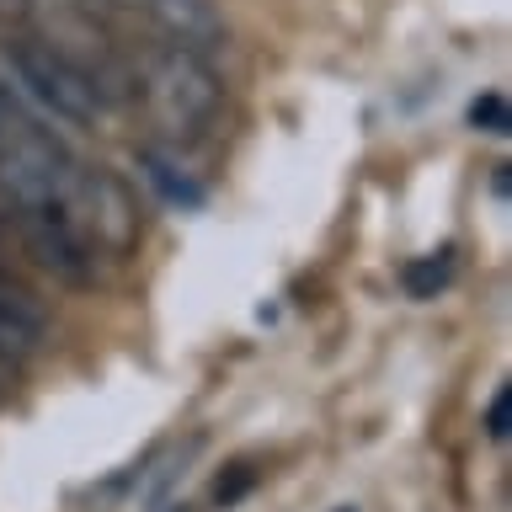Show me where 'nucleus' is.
<instances>
[{
  "mask_svg": "<svg viewBox=\"0 0 512 512\" xmlns=\"http://www.w3.org/2000/svg\"><path fill=\"white\" fill-rule=\"evenodd\" d=\"M0 70H6L11 96L27 112H43V118L70 128L102 123L107 86L54 38H6L0 43Z\"/></svg>",
  "mask_w": 512,
  "mask_h": 512,
  "instance_id": "1",
  "label": "nucleus"
},
{
  "mask_svg": "<svg viewBox=\"0 0 512 512\" xmlns=\"http://www.w3.org/2000/svg\"><path fill=\"white\" fill-rule=\"evenodd\" d=\"M139 91H144V107H150L155 128L171 144L203 139L219 123V107H224V86L208 54H192L182 43H160L139 59Z\"/></svg>",
  "mask_w": 512,
  "mask_h": 512,
  "instance_id": "2",
  "label": "nucleus"
},
{
  "mask_svg": "<svg viewBox=\"0 0 512 512\" xmlns=\"http://www.w3.org/2000/svg\"><path fill=\"white\" fill-rule=\"evenodd\" d=\"M70 171V150L6 91V107H0V198L11 208H59Z\"/></svg>",
  "mask_w": 512,
  "mask_h": 512,
  "instance_id": "3",
  "label": "nucleus"
},
{
  "mask_svg": "<svg viewBox=\"0 0 512 512\" xmlns=\"http://www.w3.org/2000/svg\"><path fill=\"white\" fill-rule=\"evenodd\" d=\"M59 214L80 230L91 251H112L123 256L128 246L139 240V203L134 192H128L112 171L102 166H80L70 171V182H64V198H59Z\"/></svg>",
  "mask_w": 512,
  "mask_h": 512,
  "instance_id": "4",
  "label": "nucleus"
},
{
  "mask_svg": "<svg viewBox=\"0 0 512 512\" xmlns=\"http://www.w3.org/2000/svg\"><path fill=\"white\" fill-rule=\"evenodd\" d=\"M16 214V235H22L27 256L38 262L43 272H54L64 283H86L91 267H96V251L80 240V230L59 208H11Z\"/></svg>",
  "mask_w": 512,
  "mask_h": 512,
  "instance_id": "5",
  "label": "nucleus"
},
{
  "mask_svg": "<svg viewBox=\"0 0 512 512\" xmlns=\"http://www.w3.org/2000/svg\"><path fill=\"white\" fill-rule=\"evenodd\" d=\"M144 11L155 16L166 43H182L192 54H219L224 38H230L219 0H144Z\"/></svg>",
  "mask_w": 512,
  "mask_h": 512,
  "instance_id": "6",
  "label": "nucleus"
},
{
  "mask_svg": "<svg viewBox=\"0 0 512 512\" xmlns=\"http://www.w3.org/2000/svg\"><path fill=\"white\" fill-rule=\"evenodd\" d=\"M43 342H48V315H43V304L32 299L6 267H0V363L38 358Z\"/></svg>",
  "mask_w": 512,
  "mask_h": 512,
  "instance_id": "7",
  "label": "nucleus"
},
{
  "mask_svg": "<svg viewBox=\"0 0 512 512\" xmlns=\"http://www.w3.org/2000/svg\"><path fill=\"white\" fill-rule=\"evenodd\" d=\"M192 454H198V438L160 448V454H155V459H150V464H144V470L134 475V486H128V512H150L155 502H166V496H171V486L187 475Z\"/></svg>",
  "mask_w": 512,
  "mask_h": 512,
  "instance_id": "8",
  "label": "nucleus"
},
{
  "mask_svg": "<svg viewBox=\"0 0 512 512\" xmlns=\"http://www.w3.org/2000/svg\"><path fill=\"white\" fill-rule=\"evenodd\" d=\"M139 171H144V182L150 187H160V198L166 203H182V208H192V203H203V187L192 182V176L176 166L171 155H160V150H139Z\"/></svg>",
  "mask_w": 512,
  "mask_h": 512,
  "instance_id": "9",
  "label": "nucleus"
},
{
  "mask_svg": "<svg viewBox=\"0 0 512 512\" xmlns=\"http://www.w3.org/2000/svg\"><path fill=\"white\" fill-rule=\"evenodd\" d=\"M443 283H448V256H422V262L406 267V288L416 299H432Z\"/></svg>",
  "mask_w": 512,
  "mask_h": 512,
  "instance_id": "10",
  "label": "nucleus"
},
{
  "mask_svg": "<svg viewBox=\"0 0 512 512\" xmlns=\"http://www.w3.org/2000/svg\"><path fill=\"white\" fill-rule=\"evenodd\" d=\"M470 123H475V128H486V134H507V128H512L507 96H502V91H486L480 102H470Z\"/></svg>",
  "mask_w": 512,
  "mask_h": 512,
  "instance_id": "11",
  "label": "nucleus"
},
{
  "mask_svg": "<svg viewBox=\"0 0 512 512\" xmlns=\"http://www.w3.org/2000/svg\"><path fill=\"white\" fill-rule=\"evenodd\" d=\"M486 432H491V438H507V432H512V390H496L491 411H486Z\"/></svg>",
  "mask_w": 512,
  "mask_h": 512,
  "instance_id": "12",
  "label": "nucleus"
},
{
  "mask_svg": "<svg viewBox=\"0 0 512 512\" xmlns=\"http://www.w3.org/2000/svg\"><path fill=\"white\" fill-rule=\"evenodd\" d=\"M11 22H27V6H22V0H0V27H11Z\"/></svg>",
  "mask_w": 512,
  "mask_h": 512,
  "instance_id": "13",
  "label": "nucleus"
},
{
  "mask_svg": "<svg viewBox=\"0 0 512 512\" xmlns=\"http://www.w3.org/2000/svg\"><path fill=\"white\" fill-rule=\"evenodd\" d=\"M22 6H27V16H38V6H48V0H22Z\"/></svg>",
  "mask_w": 512,
  "mask_h": 512,
  "instance_id": "14",
  "label": "nucleus"
},
{
  "mask_svg": "<svg viewBox=\"0 0 512 512\" xmlns=\"http://www.w3.org/2000/svg\"><path fill=\"white\" fill-rule=\"evenodd\" d=\"M6 368H11V363H0V390H6Z\"/></svg>",
  "mask_w": 512,
  "mask_h": 512,
  "instance_id": "15",
  "label": "nucleus"
},
{
  "mask_svg": "<svg viewBox=\"0 0 512 512\" xmlns=\"http://www.w3.org/2000/svg\"><path fill=\"white\" fill-rule=\"evenodd\" d=\"M0 107H6V91H0Z\"/></svg>",
  "mask_w": 512,
  "mask_h": 512,
  "instance_id": "16",
  "label": "nucleus"
}]
</instances>
